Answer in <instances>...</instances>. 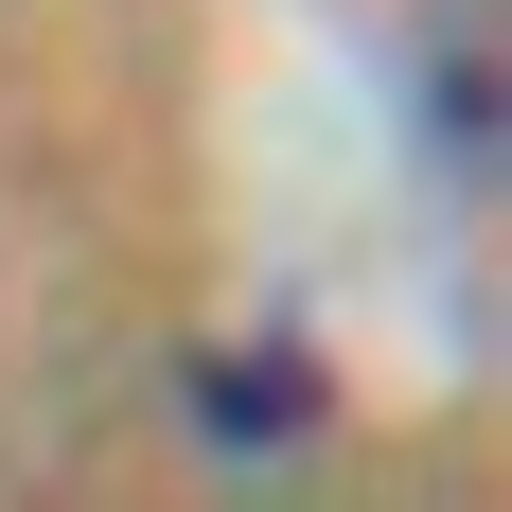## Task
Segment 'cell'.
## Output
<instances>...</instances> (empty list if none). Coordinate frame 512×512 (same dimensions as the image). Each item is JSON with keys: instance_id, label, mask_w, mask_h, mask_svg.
Returning <instances> with one entry per match:
<instances>
[{"instance_id": "6da1fadb", "label": "cell", "mask_w": 512, "mask_h": 512, "mask_svg": "<svg viewBox=\"0 0 512 512\" xmlns=\"http://www.w3.org/2000/svg\"><path fill=\"white\" fill-rule=\"evenodd\" d=\"M195 389H212V442H301V424H318V371L301 354H283V371L230 354V371H195Z\"/></svg>"}]
</instances>
